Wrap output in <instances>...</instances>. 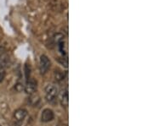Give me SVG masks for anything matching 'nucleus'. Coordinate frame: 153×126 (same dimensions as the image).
Returning a JSON list of instances; mask_svg holds the SVG:
<instances>
[{"mask_svg":"<svg viewBox=\"0 0 153 126\" xmlns=\"http://www.w3.org/2000/svg\"><path fill=\"white\" fill-rule=\"evenodd\" d=\"M59 92H58V88L55 86V85H48L45 87V97L47 99V101L49 103H55V100L58 97Z\"/></svg>","mask_w":153,"mask_h":126,"instance_id":"1","label":"nucleus"},{"mask_svg":"<svg viewBox=\"0 0 153 126\" xmlns=\"http://www.w3.org/2000/svg\"><path fill=\"white\" fill-rule=\"evenodd\" d=\"M50 60L49 58L46 55H42L40 57V61H39V70H40V73L42 75H44L46 72L49 70V67H50Z\"/></svg>","mask_w":153,"mask_h":126,"instance_id":"2","label":"nucleus"},{"mask_svg":"<svg viewBox=\"0 0 153 126\" xmlns=\"http://www.w3.org/2000/svg\"><path fill=\"white\" fill-rule=\"evenodd\" d=\"M24 90H25L26 93L29 94V95L36 92V91H37V81L34 79H30V78L27 79Z\"/></svg>","mask_w":153,"mask_h":126,"instance_id":"3","label":"nucleus"},{"mask_svg":"<svg viewBox=\"0 0 153 126\" xmlns=\"http://www.w3.org/2000/svg\"><path fill=\"white\" fill-rule=\"evenodd\" d=\"M27 115V110L23 109V108H19L15 111L14 113V119L16 121L17 123L21 124L22 121L25 119V118Z\"/></svg>","mask_w":153,"mask_h":126,"instance_id":"4","label":"nucleus"},{"mask_svg":"<svg viewBox=\"0 0 153 126\" xmlns=\"http://www.w3.org/2000/svg\"><path fill=\"white\" fill-rule=\"evenodd\" d=\"M54 117H55L54 112L51 109H49V108H46L42 113L41 120H42V122H44V123H48L49 121L53 120L54 119Z\"/></svg>","mask_w":153,"mask_h":126,"instance_id":"5","label":"nucleus"},{"mask_svg":"<svg viewBox=\"0 0 153 126\" xmlns=\"http://www.w3.org/2000/svg\"><path fill=\"white\" fill-rule=\"evenodd\" d=\"M60 104L63 108H67L68 105H69V94H68V90L66 88L65 90H63L60 93Z\"/></svg>","mask_w":153,"mask_h":126,"instance_id":"6","label":"nucleus"},{"mask_svg":"<svg viewBox=\"0 0 153 126\" xmlns=\"http://www.w3.org/2000/svg\"><path fill=\"white\" fill-rule=\"evenodd\" d=\"M10 57L6 53L0 54V70L5 69L10 64Z\"/></svg>","mask_w":153,"mask_h":126,"instance_id":"7","label":"nucleus"},{"mask_svg":"<svg viewBox=\"0 0 153 126\" xmlns=\"http://www.w3.org/2000/svg\"><path fill=\"white\" fill-rule=\"evenodd\" d=\"M28 101H29L30 104L33 105V106L38 105L39 101H40V97H39V95L38 93L34 92V93L30 95V97L28 98Z\"/></svg>","mask_w":153,"mask_h":126,"instance_id":"8","label":"nucleus"},{"mask_svg":"<svg viewBox=\"0 0 153 126\" xmlns=\"http://www.w3.org/2000/svg\"><path fill=\"white\" fill-rule=\"evenodd\" d=\"M55 80H56L57 81H63V80H64V78H65V75H64V73H63V72L60 71V70H55Z\"/></svg>","mask_w":153,"mask_h":126,"instance_id":"9","label":"nucleus"},{"mask_svg":"<svg viewBox=\"0 0 153 126\" xmlns=\"http://www.w3.org/2000/svg\"><path fill=\"white\" fill-rule=\"evenodd\" d=\"M5 78V73L4 72H0V83L2 82Z\"/></svg>","mask_w":153,"mask_h":126,"instance_id":"10","label":"nucleus"}]
</instances>
